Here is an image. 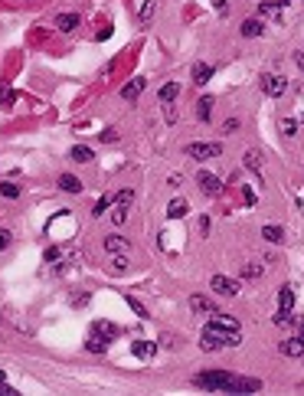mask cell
I'll use <instances>...</instances> for the list:
<instances>
[{
	"label": "cell",
	"instance_id": "cell-14",
	"mask_svg": "<svg viewBox=\"0 0 304 396\" xmlns=\"http://www.w3.org/2000/svg\"><path fill=\"white\" fill-rule=\"evenodd\" d=\"M79 23H82V20H79V13H59L56 16V26H59V30L62 33H69V30H75V26Z\"/></svg>",
	"mask_w": 304,
	"mask_h": 396
},
{
	"label": "cell",
	"instance_id": "cell-42",
	"mask_svg": "<svg viewBox=\"0 0 304 396\" xmlns=\"http://www.w3.org/2000/svg\"><path fill=\"white\" fill-rule=\"evenodd\" d=\"M124 265H128L124 259H115V262H111V268H115V272H124Z\"/></svg>",
	"mask_w": 304,
	"mask_h": 396
},
{
	"label": "cell",
	"instance_id": "cell-26",
	"mask_svg": "<svg viewBox=\"0 0 304 396\" xmlns=\"http://www.w3.org/2000/svg\"><path fill=\"white\" fill-rule=\"evenodd\" d=\"M13 98H16V95H13V88H10V85H0V105L10 108V105H13Z\"/></svg>",
	"mask_w": 304,
	"mask_h": 396
},
{
	"label": "cell",
	"instance_id": "cell-44",
	"mask_svg": "<svg viewBox=\"0 0 304 396\" xmlns=\"http://www.w3.org/2000/svg\"><path fill=\"white\" fill-rule=\"evenodd\" d=\"M216 4V10H226V0H213Z\"/></svg>",
	"mask_w": 304,
	"mask_h": 396
},
{
	"label": "cell",
	"instance_id": "cell-8",
	"mask_svg": "<svg viewBox=\"0 0 304 396\" xmlns=\"http://www.w3.org/2000/svg\"><path fill=\"white\" fill-rule=\"evenodd\" d=\"M131 354L141 357V360H150V357L157 354V344H150V340H134V344H131Z\"/></svg>",
	"mask_w": 304,
	"mask_h": 396
},
{
	"label": "cell",
	"instance_id": "cell-40",
	"mask_svg": "<svg viewBox=\"0 0 304 396\" xmlns=\"http://www.w3.org/2000/svg\"><path fill=\"white\" fill-rule=\"evenodd\" d=\"M59 256H62V252H59V249H49V252H46V262H56V259H59Z\"/></svg>",
	"mask_w": 304,
	"mask_h": 396
},
{
	"label": "cell",
	"instance_id": "cell-41",
	"mask_svg": "<svg viewBox=\"0 0 304 396\" xmlns=\"http://www.w3.org/2000/svg\"><path fill=\"white\" fill-rule=\"evenodd\" d=\"M164 118L174 124V121H177V108H167V112H164Z\"/></svg>",
	"mask_w": 304,
	"mask_h": 396
},
{
	"label": "cell",
	"instance_id": "cell-1",
	"mask_svg": "<svg viewBox=\"0 0 304 396\" xmlns=\"http://www.w3.org/2000/svg\"><path fill=\"white\" fill-rule=\"evenodd\" d=\"M193 386L210 390V393H258L262 390V380H255V376H236L226 370H210V373H196Z\"/></svg>",
	"mask_w": 304,
	"mask_h": 396
},
{
	"label": "cell",
	"instance_id": "cell-35",
	"mask_svg": "<svg viewBox=\"0 0 304 396\" xmlns=\"http://www.w3.org/2000/svg\"><path fill=\"white\" fill-rule=\"evenodd\" d=\"M150 16H154V4H147V7H141V23H147Z\"/></svg>",
	"mask_w": 304,
	"mask_h": 396
},
{
	"label": "cell",
	"instance_id": "cell-12",
	"mask_svg": "<svg viewBox=\"0 0 304 396\" xmlns=\"http://www.w3.org/2000/svg\"><path fill=\"white\" fill-rule=\"evenodd\" d=\"M59 190H66V193H82V180H79L75 174H62V177H59Z\"/></svg>",
	"mask_w": 304,
	"mask_h": 396
},
{
	"label": "cell",
	"instance_id": "cell-25",
	"mask_svg": "<svg viewBox=\"0 0 304 396\" xmlns=\"http://www.w3.org/2000/svg\"><path fill=\"white\" fill-rule=\"evenodd\" d=\"M0 193H4L7 200H16V196H20V184H13V180H4V184H0Z\"/></svg>",
	"mask_w": 304,
	"mask_h": 396
},
{
	"label": "cell",
	"instance_id": "cell-30",
	"mask_svg": "<svg viewBox=\"0 0 304 396\" xmlns=\"http://www.w3.org/2000/svg\"><path fill=\"white\" fill-rule=\"evenodd\" d=\"M131 200H134V190H121L118 196H115V203H118V206H131Z\"/></svg>",
	"mask_w": 304,
	"mask_h": 396
},
{
	"label": "cell",
	"instance_id": "cell-43",
	"mask_svg": "<svg viewBox=\"0 0 304 396\" xmlns=\"http://www.w3.org/2000/svg\"><path fill=\"white\" fill-rule=\"evenodd\" d=\"M294 62H298V66L304 69V52H298V56H294Z\"/></svg>",
	"mask_w": 304,
	"mask_h": 396
},
{
	"label": "cell",
	"instance_id": "cell-4",
	"mask_svg": "<svg viewBox=\"0 0 304 396\" xmlns=\"http://www.w3.org/2000/svg\"><path fill=\"white\" fill-rule=\"evenodd\" d=\"M196 184H200V190L206 193V196H219V193H222V180H219L216 174L200 170V174H196Z\"/></svg>",
	"mask_w": 304,
	"mask_h": 396
},
{
	"label": "cell",
	"instance_id": "cell-34",
	"mask_svg": "<svg viewBox=\"0 0 304 396\" xmlns=\"http://www.w3.org/2000/svg\"><path fill=\"white\" fill-rule=\"evenodd\" d=\"M128 304L134 308V314H138V318H147V311H144V304L141 301H134V298H128Z\"/></svg>",
	"mask_w": 304,
	"mask_h": 396
},
{
	"label": "cell",
	"instance_id": "cell-28",
	"mask_svg": "<svg viewBox=\"0 0 304 396\" xmlns=\"http://www.w3.org/2000/svg\"><path fill=\"white\" fill-rule=\"evenodd\" d=\"M278 10H281V7L275 4V0H265V4H258V13H262V16H268V13H278Z\"/></svg>",
	"mask_w": 304,
	"mask_h": 396
},
{
	"label": "cell",
	"instance_id": "cell-39",
	"mask_svg": "<svg viewBox=\"0 0 304 396\" xmlns=\"http://www.w3.org/2000/svg\"><path fill=\"white\" fill-rule=\"evenodd\" d=\"M115 138H118V131H111V128H108V131H102V141H108V144H111Z\"/></svg>",
	"mask_w": 304,
	"mask_h": 396
},
{
	"label": "cell",
	"instance_id": "cell-11",
	"mask_svg": "<svg viewBox=\"0 0 304 396\" xmlns=\"http://www.w3.org/2000/svg\"><path fill=\"white\" fill-rule=\"evenodd\" d=\"M281 354H284V357H304V340H301V337L281 340Z\"/></svg>",
	"mask_w": 304,
	"mask_h": 396
},
{
	"label": "cell",
	"instance_id": "cell-18",
	"mask_svg": "<svg viewBox=\"0 0 304 396\" xmlns=\"http://www.w3.org/2000/svg\"><path fill=\"white\" fill-rule=\"evenodd\" d=\"M167 216H170V220H180V216H186V200H180V196H177V200H170V203H167Z\"/></svg>",
	"mask_w": 304,
	"mask_h": 396
},
{
	"label": "cell",
	"instance_id": "cell-2",
	"mask_svg": "<svg viewBox=\"0 0 304 396\" xmlns=\"http://www.w3.org/2000/svg\"><path fill=\"white\" fill-rule=\"evenodd\" d=\"M236 344H242V334H239V331H226V328H216V324H206V328H203L200 347L206 350V354H213V350H219V347H236Z\"/></svg>",
	"mask_w": 304,
	"mask_h": 396
},
{
	"label": "cell",
	"instance_id": "cell-31",
	"mask_svg": "<svg viewBox=\"0 0 304 396\" xmlns=\"http://www.w3.org/2000/svg\"><path fill=\"white\" fill-rule=\"evenodd\" d=\"M108 203H111V196H102V200H98V203L92 206V216H102L105 210H108Z\"/></svg>",
	"mask_w": 304,
	"mask_h": 396
},
{
	"label": "cell",
	"instance_id": "cell-9",
	"mask_svg": "<svg viewBox=\"0 0 304 396\" xmlns=\"http://www.w3.org/2000/svg\"><path fill=\"white\" fill-rule=\"evenodd\" d=\"M291 308H294V288L284 285L281 292H278V311L281 314H291Z\"/></svg>",
	"mask_w": 304,
	"mask_h": 396
},
{
	"label": "cell",
	"instance_id": "cell-24",
	"mask_svg": "<svg viewBox=\"0 0 304 396\" xmlns=\"http://www.w3.org/2000/svg\"><path fill=\"white\" fill-rule=\"evenodd\" d=\"M69 157H72V160H79V164H85V160H92V151H88L85 144H75V148L69 151Z\"/></svg>",
	"mask_w": 304,
	"mask_h": 396
},
{
	"label": "cell",
	"instance_id": "cell-10",
	"mask_svg": "<svg viewBox=\"0 0 304 396\" xmlns=\"http://www.w3.org/2000/svg\"><path fill=\"white\" fill-rule=\"evenodd\" d=\"M190 308H193L196 314H216V304H213L210 298H203V295H193V298H190Z\"/></svg>",
	"mask_w": 304,
	"mask_h": 396
},
{
	"label": "cell",
	"instance_id": "cell-27",
	"mask_svg": "<svg viewBox=\"0 0 304 396\" xmlns=\"http://www.w3.org/2000/svg\"><path fill=\"white\" fill-rule=\"evenodd\" d=\"M245 167L258 170V167H262V154H258V151H245Z\"/></svg>",
	"mask_w": 304,
	"mask_h": 396
},
{
	"label": "cell",
	"instance_id": "cell-33",
	"mask_svg": "<svg viewBox=\"0 0 304 396\" xmlns=\"http://www.w3.org/2000/svg\"><path fill=\"white\" fill-rule=\"evenodd\" d=\"M281 131H284V134H288V138H291V134H294V131H298V121H291V118H284V121H281Z\"/></svg>",
	"mask_w": 304,
	"mask_h": 396
},
{
	"label": "cell",
	"instance_id": "cell-16",
	"mask_svg": "<svg viewBox=\"0 0 304 396\" xmlns=\"http://www.w3.org/2000/svg\"><path fill=\"white\" fill-rule=\"evenodd\" d=\"M85 347L92 350V354H105V350H108V337H102V334H95V331H92V337L85 340Z\"/></svg>",
	"mask_w": 304,
	"mask_h": 396
},
{
	"label": "cell",
	"instance_id": "cell-29",
	"mask_svg": "<svg viewBox=\"0 0 304 396\" xmlns=\"http://www.w3.org/2000/svg\"><path fill=\"white\" fill-rule=\"evenodd\" d=\"M258 275H262V265H255V262L242 265V278H258Z\"/></svg>",
	"mask_w": 304,
	"mask_h": 396
},
{
	"label": "cell",
	"instance_id": "cell-7",
	"mask_svg": "<svg viewBox=\"0 0 304 396\" xmlns=\"http://www.w3.org/2000/svg\"><path fill=\"white\" fill-rule=\"evenodd\" d=\"M144 88H147V79H144V76H138V79H131V82L121 88V98H124V102H134V98L144 92Z\"/></svg>",
	"mask_w": 304,
	"mask_h": 396
},
{
	"label": "cell",
	"instance_id": "cell-32",
	"mask_svg": "<svg viewBox=\"0 0 304 396\" xmlns=\"http://www.w3.org/2000/svg\"><path fill=\"white\" fill-rule=\"evenodd\" d=\"M111 220H115V223H118V226H121V223H124V220H128V206H115V213H111Z\"/></svg>",
	"mask_w": 304,
	"mask_h": 396
},
{
	"label": "cell",
	"instance_id": "cell-3",
	"mask_svg": "<svg viewBox=\"0 0 304 396\" xmlns=\"http://www.w3.org/2000/svg\"><path fill=\"white\" fill-rule=\"evenodd\" d=\"M284 88H288V79H284V76H275V72H265V76H262V92L268 98H281Z\"/></svg>",
	"mask_w": 304,
	"mask_h": 396
},
{
	"label": "cell",
	"instance_id": "cell-46",
	"mask_svg": "<svg viewBox=\"0 0 304 396\" xmlns=\"http://www.w3.org/2000/svg\"><path fill=\"white\" fill-rule=\"evenodd\" d=\"M298 331H301V340H304V321H301V328H298Z\"/></svg>",
	"mask_w": 304,
	"mask_h": 396
},
{
	"label": "cell",
	"instance_id": "cell-5",
	"mask_svg": "<svg viewBox=\"0 0 304 396\" xmlns=\"http://www.w3.org/2000/svg\"><path fill=\"white\" fill-rule=\"evenodd\" d=\"M213 292L216 295H226V298H232V295H239V282L236 278H229V275H213Z\"/></svg>",
	"mask_w": 304,
	"mask_h": 396
},
{
	"label": "cell",
	"instance_id": "cell-23",
	"mask_svg": "<svg viewBox=\"0 0 304 396\" xmlns=\"http://www.w3.org/2000/svg\"><path fill=\"white\" fill-rule=\"evenodd\" d=\"M262 236H265L268 242H281V239H284V229H281V226H272V223H268V226H262Z\"/></svg>",
	"mask_w": 304,
	"mask_h": 396
},
{
	"label": "cell",
	"instance_id": "cell-38",
	"mask_svg": "<svg viewBox=\"0 0 304 396\" xmlns=\"http://www.w3.org/2000/svg\"><path fill=\"white\" fill-rule=\"evenodd\" d=\"M0 396H16L13 386H7V383H0Z\"/></svg>",
	"mask_w": 304,
	"mask_h": 396
},
{
	"label": "cell",
	"instance_id": "cell-45",
	"mask_svg": "<svg viewBox=\"0 0 304 396\" xmlns=\"http://www.w3.org/2000/svg\"><path fill=\"white\" fill-rule=\"evenodd\" d=\"M275 4H278V7H284V4H291V0H275Z\"/></svg>",
	"mask_w": 304,
	"mask_h": 396
},
{
	"label": "cell",
	"instance_id": "cell-47",
	"mask_svg": "<svg viewBox=\"0 0 304 396\" xmlns=\"http://www.w3.org/2000/svg\"><path fill=\"white\" fill-rule=\"evenodd\" d=\"M0 383H4V370H0Z\"/></svg>",
	"mask_w": 304,
	"mask_h": 396
},
{
	"label": "cell",
	"instance_id": "cell-36",
	"mask_svg": "<svg viewBox=\"0 0 304 396\" xmlns=\"http://www.w3.org/2000/svg\"><path fill=\"white\" fill-rule=\"evenodd\" d=\"M7 246H10V232H7V229H0V252H4Z\"/></svg>",
	"mask_w": 304,
	"mask_h": 396
},
{
	"label": "cell",
	"instance_id": "cell-17",
	"mask_svg": "<svg viewBox=\"0 0 304 396\" xmlns=\"http://www.w3.org/2000/svg\"><path fill=\"white\" fill-rule=\"evenodd\" d=\"M105 249L115 252V256H118V252H128V239L124 236H105Z\"/></svg>",
	"mask_w": 304,
	"mask_h": 396
},
{
	"label": "cell",
	"instance_id": "cell-6",
	"mask_svg": "<svg viewBox=\"0 0 304 396\" xmlns=\"http://www.w3.org/2000/svg\"><path fill=\"white\" fill-rule=\"evenodd\" d=\"M186 154L190 157H196V160H210V157H219L222 154V148L219 144H190V148H186Z\"/></svg>",
	"mask_w": 304,
	"mask_h": 396
},
{
	"label": "cell",
	"instance_id": "cell-13",
	"mask_svg": "<svg viewBox=\"0 0 304 396\" xmlns=\"http://www.w3.org/2000/svg\"><path fill=\"white\" fill-rule=\"evenodd\" d=\"M210 324H216V328H226V331H239V321L232 318V314H222V311H216L210 318Z\"/></svg>",
	"mask_w": 304,
	"mask_h": 396
},
{
	"label": "cell",
	"instance_id": "cell-15",
	"mask_svg": "<svg viewBox=\"0 0 304 396\" xmlns=\"http://www.w3.org/2000/svg\"><path fill=\"white\" fill-rule=\"evenodd\" d=\"M210 76H213V66H210V62H196V66H193V82H196V85L210 82Z\"/></svg>",
	"mask_w": 304,
	"mask_h": 396
},
{
	"label": "cell",
	"instance_id": "cell-22",
	"mask_svg": "<svg viewBox=\"0 0 304 396\" xmlns=\"http://www.w3.org/2000/svg\"><path fill=\"white\" fill-rule=\"evenodd\" d=\"M196 115H200V121H210V115H213V98H210V95L200 98V105H196Z\"/></svg>",
	"mask_w": 304,
	"mask_h": 396
},
{
	"label": "cell",
	"instance_id": "cell-19",
	"mask_svg": "<svg viewBox=\"0 0 304 396\" xmlns=\"http://www.w3.org/2000/svg\"><path fill=\"white\" fill-rule=\"evenodd\" d=\"M262 33H265L262 20H245L242 23V36H249V40H255V36H262Z\"/></svg>",
	"mask_w": 304,
	"mask_h": 396
},
{
	"label": "cell",
	"instance_id": "cell-20",
	"mask_svg": "<svg viewBox=\"0 0 304 396\" xmlns=\"http://www.w3.org/2000/svg\"><path fill=\"white\" fill-rule=\"evenodd\" d=\"M177 95H180V85H177V82H167V85H160V102H164V105H170Z\"/></svg>",
	"mask_w": 304,
	"mask_h": 396
},
{
	"label": "cell",
	"instance_id": "cell-37",
	"mask_svg": "<svg viewBox=\"0 0 304 396\" xmlns=\"http://www.w3.org/2000/svg\"><path fill=\"white\" fill-rule=\"evenodd\" d=\"M239 128V118H229L226 124H222V131H236Z\"/></svg>",
	"mask_w": 304,
	"mask_h": 396
},
{
	"label": "cell",
	"instance_id": "cell-21",
	"mask_svg": "<svg viewBox=\"0 0 304 396\" xmlns=\"http://www.w3.org/2000/svg\"><path fill=\"white\" fill-rule=\"evenodd\" d=\"M92 331H95V334H102V337H108V340L118 337V328H115V324H108V321H95Z\"/></svg>",
	"mask_w": 304,
	"mask_h": 396
}]
</instances>
